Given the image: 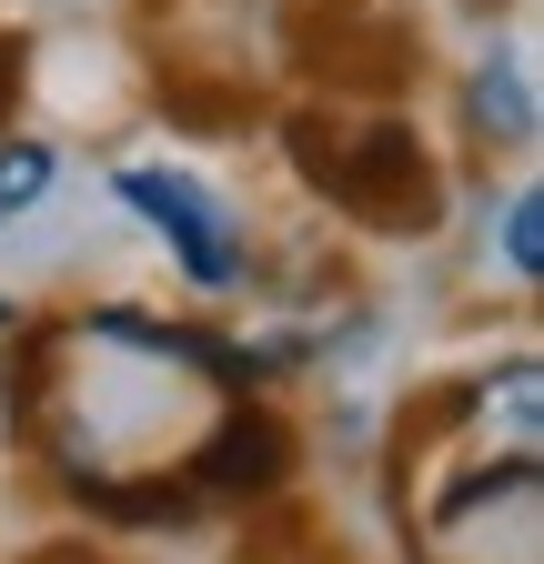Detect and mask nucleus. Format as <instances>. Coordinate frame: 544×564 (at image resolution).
<instances>
[{"label": "nucleus", "instance_id": "nucleus-1", "mask_svg": "<svg viewBox=\"0 0 544 564\" xmlns=\"http://www.w3.org/2000/svg\"><path fill=\"white\" fill-rule=\"evenodd\" d=\"M283 152H293V172H303L333 212H353L363 232H434V223H444V182H434L424 141L403 131V121L293 111Z\"/></svg>", "mask_w": 544, "mask_h": 564}, {"label": "nucleus", "instance_id": "nucleus-10", "mask_svg": "<svg viewBox=\"0 0 544 564\" xmlns=\"http://www.w3.org/2000/svg\"><path fill=\"white\" fill-rule=\"evenodd\" d=\"M51 564H91V554H51Z\"/></svg>", "mask_w": 544, "mask_h": 564}, {"label": "nucleus", "instance_id": "nucleus-4", "mask_svg": "<svg viewBox=\"0 0 544 564\" xmlns=\"http://www.w3.org/2000/svg\"><path fill=\"white\" fill-rule=\"evenodd\" d=\"M474 423V464H514V454H544V364L514 352V364H485L474 383H454V403Z\"/></svg>", "mask_w": 544, "mask_h": 564}, {"label": "nucleus", "instance_id": "nucleus-7", "mask_svg": "<svg viewBox=\"0 0 544 564\" xmlns=\"http://www.w3.org/2000/svg\"><path fill=\"white\" fill-rule=\"evenodd\" d=\"M494 252H504V282L514 293H534L544 282V192H504V223H494Z\"/></svg>", "mask_w": 544, "mask_h": 564}, {"label": "nucleus", "instance_id": "nucleus-8", "mask_svg": "<svg viewBox=\"0 0 544 564\" xmlns=\"http://www.w3.org/2000/svg\"><path fill=\"white\" fill-rule=\"evenodd\" d=\"M21 82H31V41H21V31H0V131H11V101H21Z\"/></svg>", "mask_w": 544, "mask_h": 564}, {"label": "nucleus", "instance_id": "nucleus-2", "mask_svg": "<svg viewBox=\"0 0 544 564\" xmlns=\"http://www.w3.org/2000/svg\"><path fill=\"white\" fill-rule=\"evenodd\" d=\"M111 202L172 252V272L192 282V293H232V282L252 272V232H242V212L213 182H192L172 162H121L111 172Z\"/></svg>", "mask_w": 544, "mask_h": 564}, {"label": "nucleus", "instance_id": "nucleus-3", "mask_svg": "<svg viewBox=\"0 0 544 564\" xmlns=\"http://www.w3.org/2000/svg\"><path fill=\"white\" fill-rule=\"evenodd\" d=\"M293 484V423L262 413L252 393H232V413L192 444V494H222V505H262V494Z\"/></svg>", "mask_w": 544, "mask_h": 564}, {"label": "nucleus", "instance_id": "nucleus-5", "mask_svg": "<svg viewBox=\"0 0 544 564\" xmlns=\"http://www.w3.org/2000/svg\"><path fill=\"white\" fill-rule=\"evenodd\" d=\"M464 131L485 141V152H534V141H544V91H534L524 41L474 51V70H464Z\"/></svg>", "mask_w": 544, "mask_h": 564}, {"label": "nucleus", "instance_id": "nucleus-6", "mask_svg": "<svg viewBox=\"0 0 544 564\" xmlns=\"http://www.w3.org/2000/svg\"><path fill=\"white\" fill-rule=\"evenodd\" d=\"M61 182V152L51 141H21V131H0V232L21 223V212H41V192Z\"/></svg>", "mask_w": 544, "mask_h": 564}, {"label": "nucleus", "instance_id": "nucleus-9", "mask_svg": "<svg viewBox=\"0 0 544 564\" xmlns=\"http://www.w3.org/2000/svg\"><path fill=\"white\" fill-rule=\"evenodd\" d=\"M0 333H21V303H11V293H0Z\"/></svg>", "mask_w": 544, "mask_h": 564}]
</instances>
